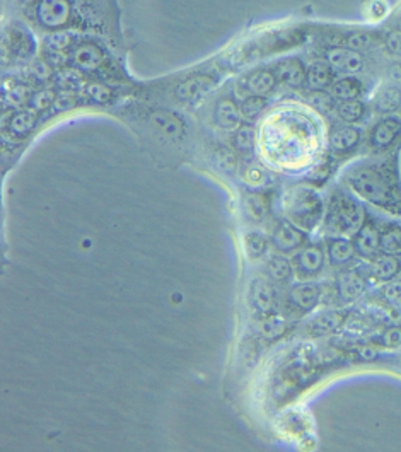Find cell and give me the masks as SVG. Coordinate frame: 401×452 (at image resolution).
<instances>
[{
  "label": "cell",
  "instance_id": "cell-1",
  "mask_svg": "<svg viewBox=\"0 0 401 452\" xmlns=\"http://www.w3.org/2000/svg\"><path fill=\"white\" fill-rule=\"evenodd\" d=\"M347 183L366 202L401 215V190L391 161L383 164H362L350 169Z\"/></svg>",
  "mask_w": 401,
  "mask_h": 452
},
{
  "label": "cell",
  "instance_id": "cell-2",
  "mask_svg": "<svg viewBox=\"0 0 401 452\" xmlns=\"http://www.w3.org/2000/svg\"><path fill=\"white\" fill-rule=\"evenodd\" d=\"M285 221L292 222L304 232H313L323 224L326 207L321 195L308 186H294L282 200Z\"/></svg>",
  "mask_w": 401,
  "mask_h": 452
},
{
  "label": "cell",
  "instance_id": "cell-3",
  "mask_svg": "<svg viewBox=\"0 0 401 452\" xmlns=\"http://www.w3.org/2000/svg\"><path fill=\"white\" fill-rule=\"evenodd\" d=\"M366 222L361 203L343 192H335L326 203L323 231L330 238H352Z\"/></svg>",
  "mask_w": 401,
  "mask_h": 452
},
{
  "label": "cell",
  "instance_id": "cell-4",
  "mask_svg": "<svg viewBox=\"0 0 401 452\" xmlns=\"http://www.w3.org/2000/svg\"><path fill=\"white\" fill-rule=\"evenodd\" d=\"M292 265L296 270V275L299 279L308 280L318 277L323 272L326 263L325 250L320 244H308V246L299 248L292 256Z\"/></svg>",
  "mask_w": 401,
  "mask_h": 452
},
{
  "label": "cell",
  "instance_id": "cell-5",
  "mask_svg": "<svg viewBox=\"0 0 401 452\" xmlns=\"http://www.w3.org/2000/svg\"><path fill=\"white\" fill-rule=\"evenodd\" d=\"M323 299V289L313 282H303V284L292 285V289L287 294V306L289 309L296 313H311L316 309Z\"/></svg>",
  "mask_w": 401,
  "mask_h": 452
},
{
  "label": "cell",
  "instance_id": "cell-6",
  "mask_svg": "<svg viewBox=\"0 0 401 452\" xmlns=\"http://www.w3.org/2000/svg\"><path fill=\"white\" fill-rule=\"evenodd\" d=\"M70 19L69 0H41L38 6V21L41 26L57 29L65 26Z\"/></svg>",
  "mask_w": 401,
  "mask_h": 452
},
{
  "label": "cell",
  "instance_id": "cell-7",
  "mask_svg": "<svg viewBox=\"0 0 401 452\" xmlns=\"http://www.w3.org/2000/svg\"><path fill=\"white\" fill-rule=\"evenodd\" d=\"M357 255L366 260H374L378 253L381 251V231L376 227V224L366 219L362 227L355 234L354 239Z\"/></svg>",
  "mask_w": 401,
  "mask_h": 452
},
{
  "label": "cell",
  "instance_id": "cell-8",
  "mask_svg": "<svg viewBox=\"0 0 401 452\" xmlns=\"http://www.w3.org/2000/svg\"><path fill=\"white\" fill-rule=\"evenodd\" d=\"M272 241H274L275 248L280 253H294L299 248H303L306 236L304 231L299 229L297 226H294L289 221H280L274 227V234H272Z\"/></svg>",
  "mask_w": 401,
  "mask_h": 452
},
{
  "label": "cell",
  "instance_id": "cell-9",
  "mask_svg": "<svg viewBox=\"0 0 401 452\" xmlns=\"http://www.w3.org/2000/svg\"><path fill=\"white\" fill-rule=\"evenodd\" d=\"M326 64L335 72L357 74L364 69V58L352 48H332L326 53Z\"/></svg>",
  "mask_w": 401,
  "mask_h": 452
},
{
  "label": "cell",
  "instance_id": "cell-10",
  "mask_svg": "<svg viewBox=\"0 0 401 452\" xmlns=\"http://www.w3.org/2000/svg\"><path fill=\"white\" fill-rule=\"evenodd\" d=\"M250 299L256 313H260L262 316L274 313V308L277 304L274 284L267 279H255L250 285Z\"/></svg>",
  "mask_w": 401,
  "mask_h": 452
},
{
  "label": "cell",
  "instance_id": "cell-11",
  "mask_svg": "<svg viewBox=\"0 0 401 452\" xmlns=\"http://www.w3.org/2000/svg\"><path fill=\"white\" fill-rule=\"evenodd\" d=\"M366 280L357 270H342L337 275V290L343 301H357L366 292Z\"/></svg>",
  "mask_w": 401,
  "mask_h": 452
},
{
  "label": "cell",
  "instance_id": "cell-12",
  "mask_svg": "<svg viewBox=\"0 0 401 452\" xmlns=\"http://www.w3.org/2000/svg\"><path fill=\"white\" fill-rule=\"evenodd\" d=\"M343 321H345V313H342V311H323L309 321L308 333L311 337H328V335L340 330Z\"/></svg>",
  "mask_w": 401,
  "mask_h": 452
},
{
  "label": "cell",
  "instance_id": "cell-13",
  "mask_svg": "<svg viewBox=\"0 0 401 452\" xmlns=\"http://www.w3.org/2000/svg\"><path fill=\"white\" fill-rule=\"evenodd\" d=\"M401 135V120L395 116L383 118L371 132L369 142L374 149H388Z\"/></svg>",
  "mask_w": 401,
  "mask_h": 452
},
{
  "label": "cell",
  "instance_id": "cell-14",
  "mask_svg": "<svg viewBox=\"0 0 401 452\" xmlns=\"http://www.w3.org/2000/svg\"><path fill=\"white\" fill-rule=\"evenodd\" d=\"M103 55L101 50L98 48V45L94 43H82L74 50L72 62L76 65V69L82 70V72H96L103 64Z\"/></svg>",
  "mask_w": 401,
  "mask_h": 452
},
{
  "label": "cell",
  "instance_id": "cell-15",
  "mask_svg": "<svg viewBox=\"0 0 401 452\" xmlns=\"http://www.w3.org/2000/svg\"><path fill=\"white\" fill-rule=\"evenodd\" d=\"M270 193L265 192H251L243 200V209H245L246 217L256 224L267 221V217L270 215Z\"/></svg>",
  "mask_w": 401,
  "mask_h": 452
},
{
  "label": "cell",
  "instance_id": "cell-16",
  "mask_svg": "<svg viewBox=\"0 0 401 452\" xmlns=\"http://www.w3.org/2000/svg\"><path fill=\"white\" fill-rule=\"evenodd\" d=\"M326 255L333 267H343L355 258L357 250L349 238H330L326 241Z\"/></svg>",
  "mask_w": 401,
  "mask_h": 452
},
{
  "label": "cell",
  "instance_id": "cell-17",
  "mask_svg": "<svg viewBox=\"0 0 401 452\" xmlns=\"http://www.w3.org/2000/svg\"><path fill=\"white\" fill-rule=\"evenodd\" d=\"M275 77L285 86L299 87L306 81V69L297 58H285L275 65Z\"/></svg>",
  "mask_w": 401,
  "mask_h": 452
},
{
  "label": "cell",
  "instance_id": "cell-18",
  "mask_svg": "<svg viewBox=\"0 0 401 452\" xmlns=\"http://www.w3.org/2000/svg\"><path fill=\"white\" fill-rule=\"evenodd\" d=\"M267 273L268 279L275 282V284L287 285L292 280V277L296 275V270H294L292 260H289L282 253H275L267 261Z\"/></svg>",
  "mask_w": 401,
  "mask_h": 452
},
{
  "label": "cell",
  "instance_id": "cell-19",
  "mask_svg": "<svg viewBox=\"0 0 401 452\" xmlns=\"http://www.w3.org/2000/svg\"><path fill=\"white\" fill-rule=\"evenodd\" d=\"M216 123L224 130H238L241 123V108H239L233 99L224 98L217 103L216 106Z\"/></svg>",
  "mask_w": 401,
  "mask_h": 452
},
{
  "label": "cell",
  "instance_id": "cell-20",
  "mask_svg": "<svg viewBox=\"0 0 401 452\" xmlns=\"http://www.w3.org/2000/svg\"><path fill=\"white\" fill-rule=\"evenodd\" d=\"M361 142V132L354 127H338L330 134V147L335 152H350Z\"/></svg>",
  "mask_w": 401,
  "mask_h": 452
},
{
  "label": "cell",
  "instance_id": "cell-21",
  "mask_svg": "<svg viewBox=\"0 0 401 452\" xmlns=\"http://www.w3.org/2000/svg\"><path fill=\"white\" fill-rule=\"evenodd\" d=\"M306 82H308V87L311 91H316V93H321L326 87H332L333 84V74L332 67L328 64H323V62H316V64H311L306 70Z\"/></svg>",
  "mask_w": 401,
  "mask_h": 452
},
{
  "label": "cell",
  "instance_id": "cell-22",
  "mask_svg": "<svg viewBox=\"0 0 401 452\" xmlns=\"http://www.w3.org/2000/svg\"><path fill=\"white\" fill-rule=\"evenodd\" d=\"M35 127L36 116L33 111H12L6 120V130L14 137H28Z\"/></svg>",
  "mask_w": 401,
  "mask_h": 452
},
{
  "label": "cell",
  "instance_id": "cell-23",
  "mask_svg": "<svg viewBox=\"0 0 401 452\" xmlns=\"http://www.w3.org/2000/svg\"><path fill=\"white\" fill-rule=\"evenodd\" d=\"M371 270L376 280L386 284V282L395 280L396 275L400 273V260L395 255L383 253L381 256H376L374 261H372Z\"/></svg>",
  "mask_w": 401,
  "mask_h": 452
},
{
  "label": "cell",
  "instance_id": "cell-24",
  "mask_svg": "<svg viewBox=\"0 0 401 452\" xmlns=\"http://www.w3.org/2000/svg\"><path fill=\"white\" fill-rule=\"evenodd\" d=\"M277 82L279 81H277L275 72H272V70H256V72L248 77L246 89L250 91L251 94H255V96L265 98L275 89Z\"/></svg>",
  "mask_w": 401,
  "mask_h": 452
},
{
  "label": "cell",
  "instance_id": "cell-25",
  "mask_svg": "<svg viewBox=\"0 0 401 452\" xmlns=\"http://www.w3.org/2000/svg\"><path fill=\"white\" fill-rule=\"evenodd\" d=\"M214 82L209 77H193L188 81L181 82L175 89V96L180 101H193V99L200 98L202 94L212 87Z\"/></svg>",
  "mask_w": 401,
  "mask_h": 452
},
{
  "label": "cell",
  "instance_id": "cell-26",
  "mask_svg": "<svg viewBox=\"0 0 401 452\" xmlns=\"http://www.w3.org/2000/svg\"><path fill=\"white\" fill-rule=\"evenodd\" d=\"M364 86L355 77H342L332 84V98L338 101H349V99H359L362 96Z\"/></svg>",
  "mask_w": 401,
  "mask_h": 452
},
{
  "label": "cell",
  "instance_id": "cell-27",
  "mask_svg": "<svg viewBox=\"0 0 401 452\" xmlns=\"http://www.w3.org/2000/svg\"><path fill=\"white\" fill-rule=\"evenodd\" d=\"M401 106V87L388 86L374 99V110L378 113L388 115Z\"/></svg>",
  "mask_w": 401,
  "mask_h": 452
},
{
  "label": "cell",
  "instance_id": "cell-28",
  "mask_svg": "<svg viewBox=\"0 0 401 452\" xmlns=\"http://www.w3.org/2000/svg\"><path fill=\"white\" fill-rule=\"evenodd\" d=\"M287 319L282 314L270 313L263 316L262 325H260V333L265 340H279L287 333Z\"/></svg>",
  "mask_w": 401,
  "mask_h": 452
},
{
  "label": "cell",
  "instance_id": "cell-29",
  "mask_svg": "<svg viewBox=\"0 0 401 452\" xmlns=\"http://www.w3.org/2000/svg\"><path fill=\"white\" fill-rule=\"evenodd\" d=\"M151 123L161 132V134L173 137V139L180 137L181 128H183L181 127L180 120L175 118V116L169 113H163V111H156V113H152Z\"/></svg>",
  "mask_w": 401,
  "mask_h": 452
},
{
  "label": "cell",
  "instance_id": "cell-30",
  "mask_svg": "<svg viewBox=\"0 0 401 452\" xmlns=\"http://www.w3.org/2000/svg\"><path fill=\"white\" fill-rule=\"evenodd\" d=\"M268 248H270V241L265 234H260V232H250L245 238V250L248 258L251 261H258L262 260L265 255H267Z\"/></svg>",
  "mask_w": 401,
  "mask_h": 452
},
{
  "label": "cell",
  "instance_id": "cell-31",
  "mask_svg": "<svg viewBox=\"0 0 401 452\" xmlns=\"http://www.w3.org/2000/svg\"><path fill=\"white\" fill-rule=\"evenodd\" d=\"M337 115L338 118L342 120L343 123H355L361 122L364 113H366V106L361 99H349V101H340V105L337 108Z\"/></svg>",
  "mask_w": 401,
  "mask_h": 452
},
{
  "label": "cell",
  "instance_id": "cell-32",
  "mask_svg": "<svg viewBox=\"0 0 401 452\" xmlns=\"http://www.w3.org/2000/svg\"><path fill=\"white\" fill-rule=\"evenodd\" d=\"M233 142H234L236 151L243 152V154L251 152L255 149V144H256L255 128L251 125H241L238 128V130H236Z\"/></svg>",
  "mask_w": 401,
  "mask_h": 452
},
{
  "label": "cell",
  "instance_id": "cell-33",
  "mask_svg": "<svg viewBox=\"0 0 401 452\" xmlns=\"http://www.w3.org/2000/svg\"><path fill=\"white\" fill-rule=\"evenodd\" d=\"M381 251L388 255H396L401 253V227L388 226L381 231Z\"/></svg>",
  "mask_w": 401,
  "mask_h": 452
},
{
  "label": "cell",
  "instance_id": "cell-34",
  "mask_svg": "<svg viewBox=\"0 0 401 452\" xmlns=\"http://www.w3.org/2000/svg\"><path fill=\"white\" fill-rule=\"evenodd\" d=\"M379 43L378 35L367 31H357L347 38V48H352L355 52H366V50L374 48Z\"/></svg>",
  "mask_w": 401,
  "mask_h": 452
},
{
  "label": "cell",
  "instance_id": "cell-35",
  "mask_svg": "<svg viewBox=\"0 0 401 452\" xmlns=\"http://www.w3.org/2000/svg\"><path fill=\"white\" fill-rule=\"evenodd\" d=\"M241 176H243V180H245V183L250 185L251 188H262V186L268 183L267 171H265L263 168H260V166H255V164L246 166V168L243 169Z\"/></svg>",
  "mask_w": 401,
  "mask_h": 452
},
{
  "label": "cell",
  "instance_id": "cell-36",
  "mask_svg": "<svg viewBox=\"0 0 401 452\" xmlns=\"http://www.w3.org/2000/svg\"><path fill=\"white\" fill-rule=\"evenodd\" d=\"M86 94L91 101L98 103V105H106V103L111 101L113 98V91H111L110 86L101 84V82H93L86 87Z\"/></svg>",
  "mask_w": 401,
  "mask_h": 452
},
{
  "label": "cell",
  "instance_id": "cell-37",
  "mask_svg": "<svg viewBox=\"0 0 401 452\" xmlns=\"http://www.w3.org/2000/svg\"><path fill=\"white\" fill-rule=\"evenodd\" d=\"M239 108H241V115L245 116L246 120H255L262 115L265 108V99L263 96H255L253 94V96L246 98Z\"/></svg>",
  "mask_w": 401,
  "mask_h": 452
},
{
  "label": "cell",
  "instance_id": "cell-38",
  "mask_svg": "<svg viewBox=\"0 0 401 452\" xmlns=\"http://www.w3.org/2000/svg\"><path fill=\"white\" fill-rule=\"evenodd\" d=\"M55 101H57V94L53 93L52 89H43L33 94L30 99V106L35 111H45L55 105Z\"/></svg>",
  "mask_w": 401,
  "mask_h": 452
},
{
  "label": "cell",
  "instance_id": "cell-39",
  "mask_svg": "<svg viewBox=\"0 0 401 452\" xmlns=\"http://www.w3.org/2000/svg\"><path fill=\"white\" fill-rule=\"evenodd\" d=\"M376 342L384 348H400L401 347V328L400 326H391L388 330H384Z\"/></svg>",
  "mask_w": 401,
  "mask_h": 452
},
{
  "label": "cell",
  "instance_id": "cell-40",
  "mask_svg": "<svg viewBox=\"0 0 401 452\" xmlns=\"http://www.w3.org/2000/svg\"><path fill=\"white\" fill-rule=\"evenodd\" d=\"M30 99H31V94L26 86H16L14 89L6 94V101L12 106H21L24 105V103H30Z\"/></svg>",
  "mask_w": 401,
  "mask_h": 452
},
{
  "label": "cell",
  "instance_id": "cell-41",
  "mask_svg": "<svg viewBox=\"0 0 401 452\" xmlns=\"http://www.w3.org/2000/svg\"><path fill=\"white\" fill-rule=\"evenodd\" d=\"M383 296L390 304L400 306L401 304V280L386 282L383 289Z\"/></svg>",
  "mask_w": 401,
  "mask_h": 452
},
{
  "label": "cell",
  "instance_id": "cell-42",
  "mask_svg": "<svg viewBox=\"0 0 401 452\" xmlns=\"http://www.w3.org/2000/svg\"><path fill=\"white\" fill-rule=\"evenodd\" d=\"M384 45H386V50L391 55L401 57V29H393L388 33Z\"/></svg>",
  "mask_w": 401,
  "mask_h": 452
},
{
  "label": "cell",
  "instance_id": "cell-43",
  "mask_svg": "<svg viewBox=\"0 0 401 452\" xmlns=\"http://www.w3.org/2000/svg\"><path fill=\"white\" fill-rule=\"evenodd\" d=\"M70 45V36L67 33H57V35H52L48 38V47L53 50V53H60L64 52L65 48H69Z\"/></svg>",
  "mask_w": 401,
  "mask_h": 452
},
{
  "label": "cell",
  "instance_id": "cell-44",
  "mask_svg": "<svg viewBox=\"0 0 401 452\" xmlns=\"http://www.w3.org/2000/svg\"><path fill=\"white\" fill-rule=\"evenodd\" d=\"M74 105H76V96L70 93H62L57 96V101H55V106L59 108V110H70V108H74Z\"/></svg>",
  "mask_w": 401,
  "mask_h": 452
},
{
  "label": "cell",
  "instance_id": "cell-45",
  "mask_svg": "<svg viewBox=\"0 0 401 452\" xmlns=\"http://www.w3.org/2000/svg\"><path fill=\"white\" fill-rule=\"evenodd\" d=\"M390 77L393 82H401V64L400 65H393L390 70Z\"/></svg>",
  "mask_w": 401,
  "mask_h": 452
},
{
  "label": "cell",
  "instance_id": "cell-46",
  "mask_svg": "<svg viewBox=\"0 0 401 452\" xmlns=\"http://www.w3.org/2000/svg\"><path fill=\"white\" fill-rule=\"evenodd\" d=\"M24 2H31V0H24Z\"/></svg>",
  "mask_w": 401,
  "mask_h": 452
}]
</instances>
